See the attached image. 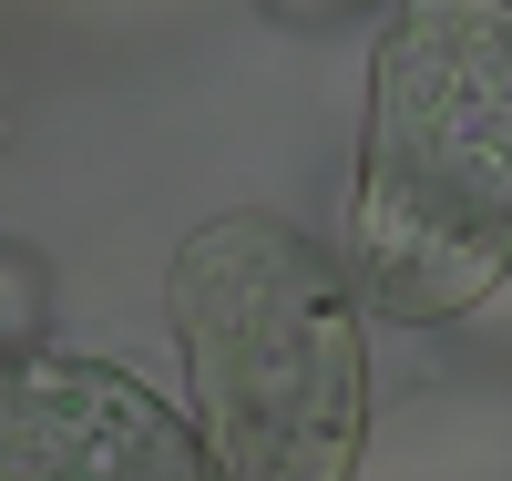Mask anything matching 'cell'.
Segmentation results:
<instances>
[{
	"instance_id": "6da1fadb",
	"label": "cell",
	"mask_w": 512,
	"mask_h": 481,
	"mask_svg": "<svg viewBox=\"0 0 512 481\" xmlns=\"http://www.w3.org/2000/svg\"><path fill=\"white\" fill-rule=\"evenodd\" d=\"M512 277V0H410L369 52L349 287L400 328L472 318Z\"/></svg>"
},
{
	"instance_id": "7a4b0ae2",
	"label": "cell",
	"mask_w": 512,
	"mask_h": 481,
	"mask_svg": "<svg viewBox=\"0 0 512 481\" xmlns=\"http://www.w3.org/2000/svg\"><path fill=\"white\" fill-rule=\"evenodd\" d=\"M195 430L226 481H349L369 451V328L349 267L267 205L195 226L164 267Z\"/></svg>"
},
{
	"instance_id": "3957f363",
	"label": "cell",
	"mask_w": 512,
	"mask_h": 481,
	"mask_svg": "<svg viewBox=\"0 0 512 481\" xmlns=\"http://www.w3.org/2000/svg\"><path fill=\"white\" fill-rule=\"evenodd\" d=\"M0 481H226L205 430L82 348L0 359Z\"/></svg>"
},
{
	"instance_id": "277c9868",
	"label": "cell",
	"mask_w": 512,
	"mask_h": 481,
	"mask_svg": "<svg viewBox=\"0 0 512 481\" xmlns=\"http://www.w3.org/2000/svg\"><path fill=\"white\" fill-rule=\"evenodd\" d=\"M41 297H52V277H41V256L0 246V359H21V348H41Z\"/></svg>"
}]
</instances>
